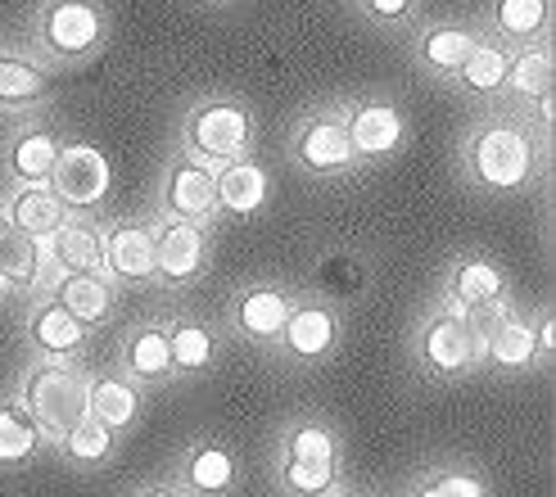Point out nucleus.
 Wrapping results in <instances>:
<instances>
[{
  "label": "nucleus",
  "instance_id": "obj_13",
  "mask_svg": "<svg viewBox=\"0 0 556 497\" xmlns=\"http://www.w3.org/2000/svg\"><path fill=\"white\" fill-rule=\"evenodd\" d=\"M271 195V177L254 158H227L217 168V208L227 217H254Z\"/></svg>",
  "mask_w": 556,
  "mask_h": 497
},
{
  "label": "nucleus",
  "instance_id": "obj_31",
  "mask_svg": "<svg viewBox=\"0 0 556 497\" xmlns=\"http://www.w3.org/2000/svg\"><path fill=\"white\" fill-rule=\"evenodd\" d=\"M236 480V461L227 448H217V444H204V448H194L190 461H186V484L194 493H227Z\"/></svg>",
  "mask_w": 556,
  "mask_h": 497
},
{
  "label": "nucleus",
  "instance_id": "obj_11",
  "mask_svg": "<svg viewBox=\"0 0 556 497\" xmlns=\"http://www.w3.org/2000/svg\"><path fill=\"white\" fill-rule=\"evenodd\" d=\"M340 118L349 131L353 158H389L407 136V118L399 114V104H389V100H357Z\"/></svg>",
  "mask_w": 556,
  "mask_h": 497
},
{
  "label": "nucleus",
  "instance_id": "obj_15",
  "mask_svg": "<svg viewBox=\"0 0 556 497\" xmlns=\"http://www.w3.org/2000/svg\"><path fill=\"white\" fill-rule=\"evenodd\" d=\"M60 136L50 127H27L10 141V154H5V173L14 186H41L50 181V168L54 158H60Z\"/></svg>",
  "mask_w": 556,
  "mask_h": 497
},
{
  "label": "nucleus",
  "instance_id": "obj_41",
  "mask_svg": "<svg viewBox=\"0 0 556 497\" xmlns=\"http://www.w3.org/2000/svg\"><path fill=\"white\" fill-rule=\"evenodd\" d=\"M344 497H371V493H344Z\"/></svg>",
  "mask_w": 556,
  "mask_h": 497
},
{
  "label": "nucleus",
  "instance_id": "obj_27",
  "mask_svg": "<svg viewBox=\"0 0 556 497\" xmlns=\"http://www.w3.org/2000/svg\"><path fill=\"white\" fill-rule=\"evenodd\" d=\"M50 95V73L23 54H0V109H33Z\"/></svg>",
  "mask_w": 556,
  "mask_h": 497
},
{
  "label": "nucleus",
  "instance_id": "obj_7",
  "mask_svg": "<svg viewBox=\"0 0 556 497\" xmlns=\"http://www.w3.org/2000/svg\"><path fill=\"white\" fill-rule=\"evenodd\" d=\"M208 263V235L200 222L163 217L154 227V276L168 285H190Z\"/></svg>",
  "mask_w": 556,
  "mask_h": 497
},
{
  "label": "nucleus",
  "instance_id": "obj_5",
  "mask_svg": "<svg viewBox=\"0 0 556 497\" xmlns=\"http://www.w3.org/2000/svg\"><path fill=\"white\" fill-rule=\"evenodd\" d=\"M46 186L68 208L91 213V208H100L109 200V190H114V168H109V158L96 145L73 141V145H60V158H54Z\"/></svg>",
  "mask_w": 556,
  "mask_h": 497
},
{
  "label": "nucleus",
  "instance_id": "obj_38",
  "mask_svg": "<svg viewBox=\"0 0 556 497\" xmlns=\"http://www.w3.org/2000/svg\"><path fill=\"white\" fill-rule=\"evenodd\" d=\"M530 104H534L539 123H543V127H552V114H556V104H552V91H547V95H539V100H530Z\"/></svg>",
  "mask_w": 556,
  "mask_h": 497
},
{
  "label": "nucleus",
  "instance_id": "obj_2",
  "mask_svg": "<svg viewBox=\"0 0 556 497\" xmlns=\"http://www.w3.org/2000/svg\"><path fill=\"white\" fill-rule=\"evenodd\" d=\"M87 375L81 367L64 362V357H54V362L37 367L23 384V411L37 421L41 438L50 444H60V438L87 417Z\"/></svg>",
  "mask_w": 556,
  "mask_h": 497
},
{
  "label": "nucleus",
  "instance_id": "obj_26",
  "mask_svg": "<svg viewBox=\"0 0 556 497\" xmlns=\"http://www.w3.org/2000/svg\"><path fill=\"white\" fill-rule=\"evenodd\" d=\"M511 100H539L552 91V50L543 41H525L511 46V68H507V87Z\"/></svg>",
  "mask_w": 556,
  "mask_h": 497
},
{
  "label": "nucleus",
  "instance_id": "obj_42",
  "mask_svg": "<svg viewBox=\"0 0 556 497\" xmlns=\"http://www.w3.org/2000/svg\"><path fill=\"white\" fill-rule=\"evenodd\" d=\"M217 5H227V0H217Z\"/></svg>",
  "mask_w": 556,
  "mask_h": 497
},
{
  "label": "nucleus",
  "instance_id": "obj_17",
  "mask_svg": "<svg viewBox=\"0 0 556 497\" xmlns=\"http://www.w3.org/2000/svg\"><path fill=\"white\" fill-rule=\"evenodd\" d=\"M507 68H511V46H503V41H476L470 46V54L457 64V87L466 91V95H476V100H489V95H497L507 87Z\"/></svg>",
  "mask_w": 556,
  "mask_h": 497
},
{
  "label": "nucleus",
  "instance_id": "obj_24",
  "mask_svg": "<svg viewBox=\"0 0 556 497\" xmlns=\"http://www.w3.org/2000/svg\"><path fill=\"white\" fill-rule=\"evenodd\" d=\"M136 411H141V394L131 390L127 380L118 375H100L87 384V417H96L104 430H127L136 421Z\"/></svg>",
  "mask_w": 556,
  "mask_h": 497
},
{
  "label": "nucleus",
  "instance_id": "obj_33",
  "mask_svg": "<svg viewBox=\"0 0 556 497\" xmlns=\"http://www.w3.org/2000/svg\"><path fill=\"white\" fill-rule=\"evenodd\" d=\"M168 353H173L177 371H204V367H213V357H217V340H213V330L194 326V321H181V326L168 330Z\"/></svg>",
  "mask_w": 556,
  "mask_h": 497
},
{
  "label": "nucleus",
  "instance_id": "obj_25",
  "mask_svg": "<svg viewBox=\"0 0 556 497\" xmlns=\"http://www.w3.org/2000/svg\"><path fill=\"white\" fill-rule=\"evenodd\" d=\"M497 37L525 46V41H543L547 37V23H552V5L547 0H493L489 5Z\"/></svg>",
  "mask_w": 556,
  "mask_h": 497
},
{
  "label": "nucleus",
  "instance_id": "obj_3",
  "mask_svg": "<svg viewBox=\"0 0 556 497\" xmlns=\"http://www.w3.org/2000/svg\"><path fill=\"white\" fill-rule=\"evenodd\" d=\"M109 37V18L100 0H46L37 14V46L64 64L91 60Z\"/></svg>",
  "mask_w": 556,
  "mask_h": 497
},
{
  "label": "nucleus",
  "instance_id": "obj_18",
  "mask_svg": "<svg viewBox=\"0 0 556 497\" xmlns=\"http://www.w3.org/2000/svg\"><path fill=\"white\" fill-rule=\"evenodd\" d=\"M336 335H340V321L330 308H321V303H308V308H290L286 317V330L281 340L294 357H303V362H317V357H326L330 348H336Z\"/></svg>",
  "mask_w": 556,
  "mask_h": 497
},
{
  "label": "nucleus",
  "instance_id": "obj_6",
  "mask_svg": "<svg viewBox=\"0 0 556 497\" xmlns=\"http://www.w3.org/2000/svg\"><path fill=\"white\" fill-rule=\"evenodd\" d=\"M336 434L326 425H299L286 444V484L299 497H321L336 488Z\"/></svg>",
  "mask_w": 556,
  "mask_h": 497
},
{
  "label": "nucleus",
  "instance_id": "obj_21",
  "mask_svg": "<svg viewBox=\"0 0 556 497\" xmlns=\"http://www.w3.org/2000/svg\"><path fill=\"white\" fill-rule=\"evenodd\" d=\"M27 330H33V344L46 357H73L81 344H87V326H81L60 298L41 303V308L33 313V321H27Z\"/></svg>",
  "mask_w": 556,
  "mask_h": 497
},
{
  "label": "nucleus",
  "instance_id": "obj_36",
  "mask_svg": "<svg viewBox=\"0 0 556 497\" xmlns=\"http://www.w3.org/2000/svg\"><path fill=\"white\" fill-rule=\"evenodd\" d=\"M439 497H484V484L476 475H466V471H443L430 480Z\"/></svg>",
  "mask_w": 556,
  "mask_h": 497
},
{
  "label": "nucleus",
  "instance_id": "obj_43",
  "mask_svg": "<svg viewBox=\"0 0 556 497\" xmlns=\"http://www.w3.org/2000/svg\"><path fill=\"white\" fill-rule=\"evenodd\" d=\"M0 290H5V281H0Z\"/></svg>",
  "mask_w": 556,
  "mask_h": 497
},
{
  "label": "nucleus",
  "instance_id": "obj_35",
  "mask_svg": "<svg viewBox=\"0 0 556 497\" xmlns=\"http://www.w3.org/2000/svg\"><path fill=\"white\" fill-rule=\"evenodd\" d=\"M416 5L421 0H357V10H363L371 23H407L412 14H416Z\"/></svg>",
  "mask_w": 556,
  "mask_h": 497
},
{
  "label": "nucleus",
  "instance_id": "obj_23",
  "mask_svg": "<svg viewBox=\"0 0 556 497\" xmlns=\"http://www.w3.org/2000/svg\"><path fill=\"white\" fill-rule=\"evenodd\" d=\"M41 240L0 222V281L10 290H33L41 281Z\"/></svg>",
  "mask_w": 556,
  "mask_h": 497
},
{
  "label": "nucleus",
  "instance_id": "obj_14",
  "mask_svg": "<svg viewBox=\"0 0 556 497\" xmlns=\"http://www.w3.org/2000/svg\"><path fill=\"white\" fill-rule=\"evenodd\" d=\"M68 213H73V208L41 181V186H18V190H14L10 204H5V222L18 227V231H27V235H37V240L46 244L54 231L68 222Z\"/></svg>",
  "mask_w": 556,
  "mask_h": 497
},
{
  "label": "nucleus",
  "instance_id": "obj_32",
  "mask_svg": "<svg viewBox=\"0 0 556 497\" xmlns=\"http://www.w3.org/2000/svg\"><path fill=\"white\" fill-rule=\"evenodd\" d=\"M507 276L497 271L489 258H462L453 267V298L457 303H484V298H503Z\"/></svg>",
  "mask_w": 556,
  "mask_h": 497
},
{
  "label": "nucleus",
  "instance_id": "obj_40",
  "mask_svg": "<svg viewBox=\"0 0 556 497\" xmlns=\"http://www.w3.org/2000/svg\"><path fill=\"white\" fill-rule=\"evenodd\" d=\"M416 497H439V493H434V484H426V488H421V493H416Z\"/></svg>",
  "mask_w": 556,
  "mask_h": 497
},
{
  "label": "nucleus",
  "instance_id": "obj_1",
  "mask_svg": "<svg viewBox=\"0 0 556 497\" xmlns=\"http://www.w3.org/2000/svg\"><path fill=\"white\" fill-rule=\"evenodd\" d=\"M466 173L484 190H520L539 173V141L516 118H489L466 141Z\"/></svg>",
  "mask_w": 556,
  "mask_h": 497
},
{
  "label": "nucleus",
  "instance_id": "obj_22",
  "mask_svg": "<svg viewBox=\"0 0 556 497\" xmlns=\"http://www.w3.org/2000/svg\"><path fill=\"white\" fill-rule=\"evenodd\" d=\"M50 263L60 271H104V235L91 222H68L50 240Z\"/></svg>",
  "mask_w": 556,
  "mask_h": 497
},
{
  "label": "nucleus",
  "instance_id": "obj_19",
  "mask_svg": "<svg viewBox=\"0 0 556 497\" xmlns=\"http://www.w3.org/2000/svg\"><path fill=\"white\" fill-rule=\"evenodd\" d=\"M290 317V298L276 285H249L236 298V330L249 340H281Z\"/></svg>",
  "mask_w": 556,
  "mask_h": 497
},
{
  "label": "nucleus",
  "instance_id": "obj_29",
  "mask_svg": "<svg viewBox=\"0 0 556 497\" xmlns=\"http://www.w3.org/2000/svg\"><path fill=\"white\" fill-rule=\"evenodd\" d=\"M123 362H127L131 375H141V380H163V375L173 371L168 330H163V326H141V330H136V335L127 340Z\"/></svg>",
  "mask_w": 556,
  "mask_h": 497
},
{
  "label": "nucleus",
  "instance_id": "obj_8",
  "mask_svg": "<svg viewBox=\"0 0 556 497\" xmlns=\"http://www.w3.org/2000/svg\"><path fill=\"white\" fill-rule=\"evenodd\" d=\"M290 150H294V158H299V168L313 173V177L344 173V168H353V163H357L340 114H308V118L294 127Z\"/></svg>",
  "mask_w": 556,
  "mask_h": 497
},
{
  "label": "nucleus",
  "instance_id": "obj_12",
  "mask_svg": "<svg viewBox=\"0 0 556 497\" xmlns=\"http://www.w3.org/2000/svg\"><path fill=\"white\" fill-rule=\"evenodd\" d=\"M104 271L114 281L141 285L154 276V227L146 222H118L104 231Z\"/></svg>",
  "mask_w": 556,
  "mask_h": 497
},
{
  "label": "nucleus",
  "instance_id": "obj_9",
  "mask_svg": "<svg viewBox=\"0 0 556 497\" xmlns=\"http://www.w3.org/2000/svg\"><path fill=\"white\" fill-rule=\"evenodd\" d=\"M421 362L434 375H462L466 367H476V335L466 326V303H448L443 313H434L421 330Z\"/></svg>",
  "mask_w": 556,
  "mask_h": 497
},
{
  "label": "nucleus",
  "instance_id": "obj_20",
  "mask_svg": "<svg viewBox=\"0 0 556 497\" xmlns=\"http://www.w3.org/2000/svg\"><path fill=\"white\" fill-rule=\"evenodd\" d=\"M54 298H60L87 330L109 321V313H114V290H109V281L100 271H64V281L54 285Z\"/></svg>",
  "mask_w": 556,
  "mask_h": 497
},
{
  "label": "nucleus",
  "instance_id": "obj_4",
  "mask_svg": "<svg viewBox=\"0 0 556 497\" xmlns=\"http://www.w3.org/2000/svg\"><path fill=\"white\" fill-rule=\"evenodd\" d=\"M254 141V114L240 100H208L200 109H190L186 118V150L204 163H227L240 158Z\"/></svg>",
  "mask_w": 556,
  "mask_h": 497
},
{
  "label": "nucleus",
  "instance_id": "obj_37",
  "mask_svg": "<svg viewBox=\"0 0 556 497\" xmlns=\"http://www.w3.org/2000/svg\"><path fill=\"white\" fill-rule=\"evenodd\" d=\"M534 348H539V353H552V348H556V321H552V317H543V321L534 326Z\"/></svg>",
  "mask_w": 556,
  "mask_h": 497
},
{
  "label": "nucleus",
  "instance_id": "obj_34",
  "mask_svg": "<svg viewBox=\"0 0 556 497\" xmlns=\"http://www.w3.org/2000/svg\"><path fill=\"white\" fill-rule=\"evenodd\" d=\"M60 448H64L68 461H77V466H100L109 453H114V430H104L96 417H81V421L60 438Z\"/></svg>",
  "mask_w": 556,
  "mask_h": 497
},
{
  "label": "nucleus",
  "instance_id": "obj_39",
  "mask_svg": "<svg viewBox=\"0 0 556 497\" xmlns=\"http://www.w3.org/2000/svg\"><path fill=\"white\" fill-rule=\"evenodd\" d=\"M141 497H177L173 488H150V493H141Z\"/></svg>",
  "mask_w": 556,
  "mask_h": 497
},
{
  "label": "nucleus",
  "instance_id": "obj_28",
  "mask_svg": "<svg viewBox=\"0 0 556 497\" xmlns=\"http://www.w3.org/2000/svg\"><path fill=\"white\" fill-rule=\"evenodd\" d=\"M484 357L493 367H503V371H520V367H530L539 348H534V326H525L520 317H503L497 321V330L484 340Z\"/></svg>",
  "mask_w": 556,
  "mask_h": 497
},
{
  "label": "nucleus",
  "instance_id": "obj_30",
  "mask_svg": "<svg viewBox=\"0 0 556 497\" xmlns=\"http://www.w3.org/2000/svg\"><path fill=\"white\" fill-rule=\"evenodd\" d=\"M41 448V430L18 403H0V466H23Z\"/></svg>",
  "mask_w": 556,
  "mask_h": 497
},
{
  "label": "nucleus",
  "instance_id": "obj_16",
  "mask_svg": "<svg viewBox=\"0 0 556 497\" xmlns=\"http://www.w3.org/2000/svg\"><path fill=\"white\" fill-rule=\"evenodd\" d=\"M476 41H480V33L470 23H430V27H421V37H416V64L439 77H453Z\"/></svg>",
  "mask_w": 556,
  "mask_h": 497
},
{
  "label": "nucleus",
  "instance_id": "obj_10",
  "mask_svg": "<svg viewBox=\"0 0 556 497\" xmlns=\"http://www.w3.org/2000/svg\"><path fill=\"white\" fill-rule=\"evenodd\" d=\"M163 213L186 222H208L217 213V168L204 158L181 154L163 177Z\"/></svg>",
  "mask_w": 556,
  "mask_h": 497
}]
</instances>
